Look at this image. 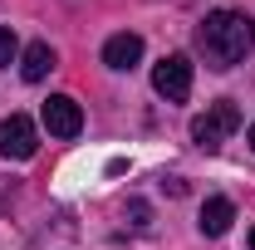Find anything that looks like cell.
<instances>
[{
	"mask_svg": "<svg viewBox=\"0 0 255 250\" xmlns=\"http://www.w3.org/2000/svg\"><path fill=\"white\" fill-rule=\"evenodd\" d=\"M251 147H255V123H251Z\"/></svg>",
	"mask_w": 255,
	"mask_h": 250,
	"instance_id": "11",
	"label": "cell"
},
{
	"mask_svg": "<svg viewBox=\"0 0 255 250\" xmlns=\"http://www.w3.org/2000/svg\"><path fill=\"white\" fill-rule=\"evenodd\" d=\"M152 89H157L167 103H182L191 94V59L187 54H167V59L152 69Z\"/></svg>",
	"mask_w": 255,
	"mask_h": 250,
	"instance_id": "4",
	"label": "cell"
},
{
	"mask_svg": "<svg viewBox=\"0 0 255 250\" xmlns=\"http://www.w3.org/2000/svg\"><path fill=\"white\" fill-rule=\"evenodd\" d=\"M231 221H236V206H231L226 196H211V201L201 206V236H226Z\"/></svg>",
	"mask_w": 255,
	"mask_h": 250,
	"instance_id": "8",
	"label": "cell"
},
{
	"mask_svg": "<svg viewBox=\"0 0 255 250\" xmlns=\"http://www.w3.org/2000/svg\"><path fill=\"white\" fill-rule=\"evenodd\" d=\"M49 69H54V49H49L44 39H34L30 49L20 54V74H25V84H39Z\"/></svg>",
	"mask_w": 255,
	"mask_h": 250,
	"instance_id": "7",
	"label": "cell"
},
{
	"mask_svg": "<svg viewBox=\"0 0 255 250\" xmlns=\"http://www.w3.org/2000/svg\"><path fill=\"white\" fill-rule=\"evenodd\" d=\"M196 49L206 54L211 69H236L255 49V20L246 10H211L196 25Z\"/></svg>",
	"mask_w": 255,
	"mask_h": 250,
	"instance_id": "1",
	"label": "cell"
},
{
	"mask_svg": "<svg viewBox=\"0 0 255 250\" xmlns=\"http://www.w3.org/2000/svg\"><path fill=\"white\" fill-rule=\"evenodd\" d=\"M15 54H20V39H15V30H0V69H5V64H15Z\"/></svg>",
	"mask_w": 255,
	"mask_h": 250,
	"instance_id": "9",
	"label": "cell"
},
{
	"mask_svg": "<svg viewBox=\"0 0 255 250\" xmlns=\"http://www.w3.org/2000/svg\"><path fill=\"white\" fill-rule=\"evenodd\" d=\"M0 152L15 157V162H30L39 152V132L25 113H10V118H0Z\"/></svg>",
	"mask_w": 255,
	"mask_h": 250,
	"instance_id": "3",
	"label": "cell"
},
{
	"mask_svg": "<svg viewBox=\"0 0 255 250\" xmlns=\"http://www.w3.org/2000/svg\"><path fill=\"white\" fill-rule=\"evenodd\" d=\"M142 59V34H113L108 44H103V64L108 69H132V64Z\"/></svg>",
	"mask_w": 255,
	"mask_h": 250,
	"instance_id": "6",
	"label": "cell"
},
{
	"mask_svg": "<svg viewBox=\"0 0 255 250\" xmlns=\"http://www.w3.org/2000/svg\"><path fill=\"white\" fill-rule=\"evenodd\" d=\"M44 127H49L54 137H79V127H84V108H79L69 94H54L49 103H44Z\"/></svg>",
	"mask_w": 255,
	"mask_h": 250,
	"instance_id": "5",
	"label": "cell"
},
{
	"mask_svg": "<svg viewBox=\"0 0 255 250\" xmlns=\"http://www.w3.org/2000/svg\"><path fill=\"white\" fill-rule=\"evenodd\" d=\"M128 216H132V226H142V221H147V206H142V201H132V206H128Z\"/></svg>",
	"mask_w": 255,
	"mask_h": 250,
	"instance_id": "10",
	"label": "cell"
},
{
	"mask_svg": "<svg viewBox=\"0 0 255 250\" xmlns=\"http://www.w3.org/2000/svg\"><path fill=\"white\" fill-rule=\"evenodd\" d=\"M236 127H241V108H236L231 98H221V103H211V108L191 123V137H196L201 147H221Z\"/></svg>",
	"mask_w": 255,
	"mask_h": 250,
	"instance_id": "2",
	"label": "cell"
},
{
	"mask_svg": "<svg viewBox=\"0 0 255 250\" xmlns=\"http://www.w3.org/2000/svg\"><path fill=\"white\" fill-rule=\"evenodd\" d=\"M251 250H255V231H251Z\"/></svg>",
	"mask_w": 255,
	"mask_h": 250,
	"instance_id": "12",
	"label": "cell"
}]
</instances>
